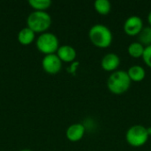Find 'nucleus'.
<instances>
[{
	"label": "nucleus",
	"instance_id": "nucleus-15",
	"mask_svg": "<svg viewBox=\"0 0 151 151\" xmlns=\"http://www.w3.org/2000/svg\"><path fill=\"white\" fill-rule=\"evenodd\" d=\"M28 4L35 11L45 12L50 7L52 3L50 0H29Z\"/></svg>",
	"mask_w": 151,
	"mask_h": 151
},
{
	"label": "nucleus",
	"instance_id": "nucleus-9",
	"mask_svg": "<svg viewBox=\"0 0 151 151\" xmlns=\"http://www.w3.org/2000/svg\"><path fill=\"white\" fill-rule=\"evenodd\" d=\"M120 64V58L115 53H107L104 56L101 61V66L104 70L108 72H112L119 67Z\"/></svg>",
	"mask_w": 151,
	"mask_h": 151
},
{
	"label": "nucleus",
	"instance_id": "nucleus-18",
	"mask_svg": "<svg viewBox=\"0 0 151 151\" xmlns=\"http://www.w3.org/2000/svg\"><path fill=\"white\" fill-rule=\"evenodd\" d=\"M148 21H149V23H150L151 27V11L149 12V15H148Z\"/></svg>",
	"mask_w": 151,
	"mask_h": 151
},
{
	"label": "nucleus",
	"instance_id": "nucleus-16",
	"mask_svg": "<svg viewBox=\"0 0 151 151\" xmlns=\"http://www.w3.org/2000/svg\"><path fill=\"white\" fill-rule=\"evenodd\" d=\"M139 42H141L143 46L147 47L151 45V27H143L140 34L138 35Z\"/></svg>",
	"mask_w": 151,
	"mask_h": 151
},
{
	"label": "nucleus",
	"instance_id": "nucleus-14",
	"mask_svg": "<svg viewBox=\"0 0 151 151\" xmlns=\"http://www.w3.org/2000/svg\"><path fill=\"white\" fill-rule=\"evenodd\" d=\"M94 6L96 11L102 15L108 14L111 9V2L108 0H96L94 3Z\"/></svg>",
	"mask_w": 151,
	"mask_h": 151
},
{
	"label": "nucleus",
	"instance_id": "nucleus-3",
	"mask_svg": "<svg viewBox=\"0 0 151 151\" xmlns=\"http://www.w3.org/2000/svg\"><path fill=\"white\" fill-rule=\"evenodd\" d=\"M51 17L46 12L35 11L27 19V27L35 33H45L51 25Z\"/></svg>",
	"mask_w": 151,
	"mask_h": 151
},
{
	"label": "nucleus",
	"instance_id": "nucleus-11",
	"mask_svg": "<svg viewBox=\"0 0 151 151\" xmlns=\"http://www.w3.org/2000/svg\"><path fill=\"white\" fill-rule=\"evenodd\" d=\"M35 37V33L32 31L30 28L24 27L18 33V42L22 45H29L31 44Z\"/></svg>",
	"mask_w": 151,
	"mask_h": 151
},
{
	"label": "nucleus",
	"instance_id": "nucleus-1",
	"mask_svg": "<svg viewBox=\"0 0 151 151\" xmlns=\"http://www.w3.org/2000/svg\"><path fill=\"white\" fill-rule=\"evenodd\" d=\"M91 42L98 48H107L112 42V33L111 29L103 24L92 26L88 31Z\"/></svg>",
	"mask_w": 151,
	"mask_h": 151
},
{
	"label": "nucleus",
	"instance_id": "nucleus-5",
	"mask_svg": "<svg viewBox=\"0 0 151 151\" xmlns=\"http://www.w3.org/2000/svg\"><path fill=\"white\" fill-rule=\"evenodd\" d=\"M149 134L147 127L142 125L132 126L126 134V140L127 143L133 147H141L144 145L149 140Z\"/></svg>",
	"mask_w": 151,
	"mask_h": 151
},
{
	"label": "nucleus",
	"instance_id": "nucleus-20",
	"mask_svg": "<svg viewBox=\"0 0 151 151\" xmlns=\"http://www.w3.org/2000/svg\"><path fill=\"white\" fill-rule=\"evenodd\" d=\"M19 151H31L30 150H27V149H24V150H21Z\"/></svg>",
	"mask_w": 151,
	"mask_h": 151
},
{
	"label": "nucleus",
	"instance_id": "nucleus-19",
	"mask_svg": "<svg viewBox=\"0 0 151 151\" xmlns=\"http://www.w3.org/2000/svg\"><path fill=\"white\" fill-rule=\"evenodd\" d=\"M147 131H148V134H149V135L150 136L151 135V127H147Z\"/></svg>",
	"mask_w": 151,
	"mask_h": 151
},
{
	"label": "nucleus",
	"instance_id": "nucleus-8",
	"mask_svg": "<svg viewBox=\"0 0 151 151\" xmlns=\"http://www.w3.org/2000/svg\"><path fill=\"white\" fill-rule=\"evenodd\" d=\"M85 127L81 123H75L68 127L66 129V138L73 142H79L85 134Z\"/></svg>",
	"mask_w": 151,
	"mask_h": 151
},
{
	"label": "nucleus",
	"instance_id": "nucleus-6",
	"mask_svg": "<svg viewBox=\"0 0 151 151\" xmlns=\"http://www.w3.org/2000/svg\"><path fill=\"white\" fill-rule=\"evenodd\" d=\"M42 66L47 73L56 74L58 73L62 68V61L57 54L45 55L42 60Z\"/></svg>",
	"mask_w": 151,
	"mask_h": 151
},
{
	"label": "nucleus",
	"instance_id": "nucleus-2",
	"mask_svg": "<svg viewBox=\"0 0 151 151\" xmlns=\"http://www.w3.org/2000/svg\"><path fill=\"white\" fill-rule=\"evenodd\" d=\"M131 80L126 71H115L113 72L108 81H107V87L109 90L115 94V95H121L124 94L128 90L131 85Z\"/></svg>",
	"mask_w": 151,
	"mask_h": 151
},
{
	"label": "nucleus",
	"instance_id": "nucleus-17",
	"mask_svg": "<svg viewBox=\"0 0 151 151\" xmlns=\"http://www.w3.org/2000/svg\"><path fill=\"white\" fill-rule=\"evenodd\" d=\"M142 59L145 62V64L151 68V45L145 47L142 55Z\"/></svg>",
	"mask_w": 151,
	"mask_h": 151
},
{
	"label": "nucleus",
	"instance_id": "nucleus-10",
	"mask_svg": "<svg viewBox=\"0 0 151 151\" xmlns=\"http://www.w3.org/2000/svg\"><path fill=\"white\" fill-rule=\"evenodd\" d=\"M57 55L62 62H72L75 59L77 53L73 47L70 45H62L59 46Z\"/></svg>",
	"mask_w": 151,
	"mask_h": 151
},
{
	"label": "nucleus",
	"instance_id": "nucleus-13",
	"mask_svg": "<svg viewBox=\"0 0 151 151\" xmlns=\"http://www.w3.org/2000/svg\"><path fill=\"white\" fill-rule=\"evenodd\" d=\"M144 49H145V46H143L141 42H134L131 44H129V46L127 48V51L131 57H133L134 58H138L141 57L142 58Z\"/></svg>",
	"mask_w": 151,
	"mask_h": 151
},
{
	"label": "nucleus",
	"instance_id": "nucleus-12",
	"mask_svg": "<svg viewBox=\"0 0 151 151\" xmlns=\"http://www.w3.org/2000/svg\"><path fill=\"white\" fill-rule=\"evenodd\" d=\"M127 74L130 78L131 81H142L144 80L145 76H146V72L144 70V68L141 65H133L131 66L127 71Z\"/></svg>",
	"mask_w": 151,
	"mask_h": 151
},
{
	"label": "nucleus",
	"instance_id": "nucleus-4",
	"mask_svg": "<svg viewBox=\"0 0 151 151\" xmlns=\"http://www.w3.org/2000/svg\"><path fill=\"white\" fill-rule=\"evenodd\" d=\"M36 48L40 52L45 55L55 54L59 48L58 38L53 33H42L36 39Z\"/></svg>",
	"mask_w": 151,
	"mask_h": 151
},
{
	"label": "nucleus",
	"instance_id": "nucleus-7",
	"mask_svg": "<svg viewBox=\"0 0 151 151\" xmlns=\"http://www.w3.org/2000/svg\"><path fill=\"white\" fill-rule=\"evenodd\" d=\"M142 28L143 21L137 15L128 17L124 23V30L126 34H127L128 35H138Z\"/></svg>",
	"mask_w": 151,
	"mask_h": 151
}]
</instances>
